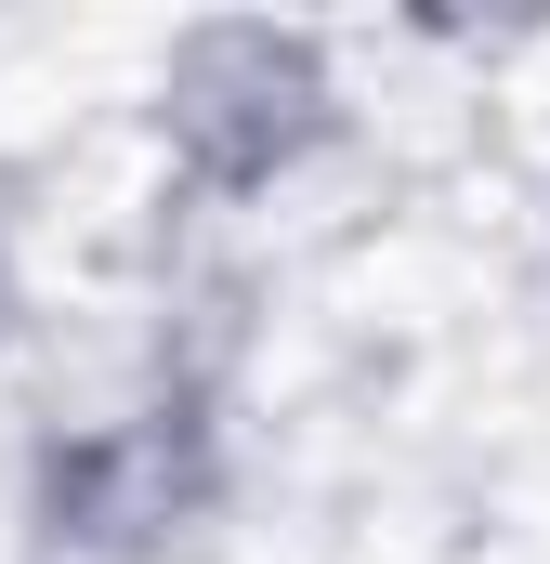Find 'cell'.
I'll return each instance as SVG.
<instances>
[{"label":"cell","mask_w":550,"mask_h":564,"mask_svg":"<svg viewBox=\"0 0 550 564\" xmlns=\"http://www.w3.org/2000/svg\"><path fill=\"white\" fill-rule=\"evenodd\" d=\"M354 132V79L328 26L288 13H197L144 53V158L184 210L237 224L275 210L288 184H315Z\"/></svg>","instance_id":"cell-1"},{"label":"cell","mask_w":550,"mask_h":564,"mask_svg":"<svg viewBox=\"0 0 550 564\" xmlns=\"http://www.w3.org/2000/svg\"><path fill=\"white\" fill-rule=\"evenodd\" d=\"M237 512V394L210 368H144L132 394L66 408L26 446V552L40 564H184Z\"/></svg>","instance_id":"cell-2"},{"label":"cell","mask_w":550,"mask_h":564,"mask_svg":"<svg viewBox=\"0 0 550 564\" xmlns=\"http://www.w3.org/2000/svg\"><path fill=\"white\" fill-rule=\"evenodd\" d=\"M26 328H40V250H26V184L0 171V368L26 355Z\"/></svg>","instance_id":"cell-3"},{"label":"cell","mask_w":550,"mask_h":564,"mask_svg":"<svg viewBox=\"0 0 550 564\" xmlns=\"http://www.w3.org/2000/svg\"><path fill=\"white\" fill-rule=\"evenodd\" d=\"M538 237H550V184H538Z\"/></svg>","instance_id":"cell-4"}]
</instances>
